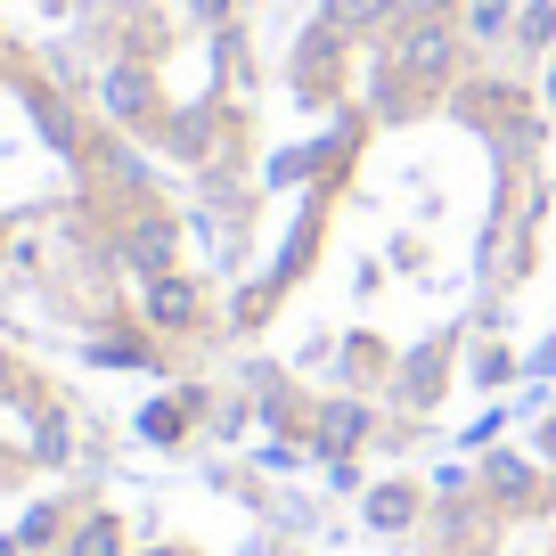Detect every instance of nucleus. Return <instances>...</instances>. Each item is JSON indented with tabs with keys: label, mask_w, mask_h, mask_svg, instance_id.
<instances>
[{
	"label": "nucleus",
	"mask_w": 556,
	"mask_h": 556,
	"mask_svg": "<svg viewBox=\"0 0 556 556\" xmlns=\"http://www.w3.org/2000/svg\"><path fill=\"white\" fill-rule=\"evenodd\" d=\"M556 34V9H523V41H548Z\"/></svg>",
	"instance_id": "nucleus-10"
},
{
	"label": "nucleus",
	"mask_w": 556,
	"mask_h": 556,
	"mask_svg": "<svg viewBox=\"0 0 556 556\" xmlns=\"http://www.w3.org/2000/svg\"><path fill=\"white\" fill-rule=\"evenodd\" d=\"M442 58H451V34H442V25H417V34L401 41V66H409L417 83H426V74H442Z\"/></svg>",
	"instance_id": "nucleus-1"
},
{
	"label": "nucleus",
	"mask_w": 556,
	"mask_h": 556,
	"mask_svg": "<svg viewBox=\"0 0 556 556\" xmlns=\"http://www.w3.org/2000/svg\"><path fill=\"white\" fill-rule=\"evenodd\" d=\"M548 451H556V426H548Z\"/></svg>",
	"instance_id": "nucleus-12"
},
{
	"label": "nucleus",
	"mask_w": 556,
	"mask_h": 556,
	"mask_svg": "<svg viewBox=\"0 0 556 556\" xmlns=\"http://www.w3.org/2000/svg\"><path fill=\"white\" fill-rule=\"evenodd\" d=\"M352 434H361V409H336V426H328V451H344Z\"/></svg>",
	"instance_id": "nucleus-9"
},
{
	"label": "nucleus",
	"mask_w": 556,
	"mask_h": 556,
	"mask_svg": "<svg viewBox=\"0 0 556 556\" xmlns=\"http://www.w3.org/2000/svg\"><path fill=\"white\" fill-rule=\"evenodd\" d=\"M368 516H377V523H409V491H393V483H384L377 500H368Z\"/></svg>",
	"instance_id": "nucleus-5"
},
{
	"label": "nucleus",
	"mask_w": 556,
	"mask_h": 556,
	"mask_svg": "<svg viewBox=\"0 0 556 556\" xmlns=\"http://www.w3.org/2000/svg\"><path fill=\"white\" fill-rule=\"evenodd\" d=\"M189 312H197V295L180 287V278H164V287H156V319H164V328H180Z\"/></svg>",
	"instance_id": "nucleus-3"
},
{
	"label": "nucleus",
	"mask_w": 556,
	"mask_h": 556,
	"mask_svg": "<svg viewBox=\"0 0 556 556\" xmlns=\"http://www.w3.org/2000/svg\"><path fill=\"white\" fill-rule=\"evenodd\" d=\"M222 9H229V0H197V17H222Z\"/></svg>",
	"instance_id": "nucleus-11"
},
{
	"label": "nucleus",
	"mask_w": 556,
	"mask_h": 556,
	"mask_svg": "<svg viewBox=\"0 0 556 556\" xmlns=\"http://www.w3.org/2000/svg\"><path fill=\"white\" fill-rule=\"evenodd\" d=\"M106 99H115L123 115H139V106H148V90H139V74H115V83H106Z\"/></svg>",
	"instance_id": "nucleus-6"
},
{
	"label": "nucleus",
	"mask_w": 556,
	"mask_h": 556,
	"mask_svg": "<svg viewBox=\"0 0 556 556\" xmlns=\"http://www.w3.org/2000/svg\"><path fill=\"white\" fill-rule=\"evenodd\" d=\"M123 254H131V270H164V254H173V229H164V222L131 229V238H123Z\"/></svg>",
	"instance_id": "nucleus-2"
},
{
	"label": "nucleus",
	"mask_w": 556,
	"mask_h": 556,
	"mask_svg": "<svg viewBox=\"0 0 556 556\" xmlns=\"http://www.w3.org/2000/svg\"><path fill=\"white\" fill-rule=\"evenodd\" d=\"M377 9H384V0H328V17H336V25H368Z\"/></svg>",
	"instance_id": "nucleus-7"
},
{
	"label": "nucleus",
	"mask_w": 556,
	"mask_h": 556,
	"mask_svg": "<svg viewBox=\"0 0 556 556\" xmlns=\"http://www.w3.org/2000/svg\"><path fill=\"white\" fill-rule=\"evenodd\" d=\"M548 99H556V83H548Z\"/></svg>",
	"instance_id": "nucleus-13"
},
{
	"label": "nucleus",
	"mask_w": 556,
	"mask_h": 556,
	"mask_svg": "<svg viewBox=\"0 0 556 556\" xmlns=\"http://www.w3.org/2000/svg\"><path fill=\"white\" fill-rule=\"evenodd\" d=\"M74 556H123V532H115V523H83V540H74Z\"/></svg>",
	"instance_id": "nucleus-4"
},
{
	"label": "nucleus",
	"mask_w": 556,
	"mask_h": 556,
	"mask_svg": "<svg viewBox=\"0 0 556 556\" xmlns=\"http://www.w3.org/2000/svg\"><path fill=\"white\" fill-rule=\"evenodd\" d=\"M180 434V409L173 401H156V409H148V442H173Z\"/></svg>",
	"instance_id": "nucleus-8"
}]
</instances>
